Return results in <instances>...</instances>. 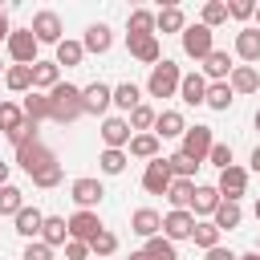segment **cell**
Masks as SVG:
<instances>
[{
	"label": "cell",
	"mask_w": 260,
	"mask_h": 260,
	"mask_svg": "<svg viewBox=\"0 0 260 260\" xmlns=\"http://www.w3.org/2000/svg\"><path fill=\"white\" fill-rule=\"evenodd\" d=\"M81 114H85V106H81V85H73V81H57V85L49 89V122H57V126H73Z\"/></svg>",
	"instance_id": "cell-1"
},
{
	"label": "cell",
	"mask_w": 260,
	"mask_h": 260,
	"mask_svg": "<svg viewBox=\"0 0 260 260\" xmlns=\"http://www.w3.org/2000/svg\"><path fill=\"white\" fill-rule=\"evenodd\" d=\"M179 81H183V69H179L171 57H162L158 65H150V77H146L142 93H146V98H175V93H179Z\"/></svg>",
	"instance_id": "cell-2"
},
{
	"label": "cell",
	"mask_w": 260,
	"mask_h": 260,
	"mask_svg": "<svg viewBox=\"0 0 260 260\" xmlns=\"http://www.w3.org/2000/svg\"><path fill=\"white\" fill-rule=\"evenodd\" d=\"M28 32L37 37V45H61L65 41V24H61V16L53 12V8H41V12H32V24H28Z\"/></svg>",
	"instance_id": "cell-3"
},
{
	"label": "cell",
	"mask_w": 260,
	"mask_h": 260,
	"mask_svg": "<svg viewBox=\"0 0 260 260\" xmlns=\"http://www.w3.org/2000/svg\"><path fill=\"white\" fill-rule=\"evenodd\" d=\"M53 162H57V154H53V150H49V146H45L41 138H32V142H24V146H16V167H20V171H24L28 179H32L37 171H45V167H53Z\"/></svg>",
	"instance_id": "cell-4"
},
{
	"label": "cell",
	"mask_w": 260,
	"mask_h": 260,
	"mask_svg": "<svg viewBox=\"0 0 260 260\" xmlns=\"http://www.w3.org/2000/svg\"><path fill=\"white\" fill-rule=\"evenodd\" d=\"M4 49H8V57H12V65H37L41 57V45H37V37L28 32V28H12L8 32V41H4Z\"/></svg>",
	"instance_id": "cell-5"
},
{
	"label": "cell",
	"mask_w": 260,
	"mask_h": 260,
	"mask_svg": "<svg viewBox=\"0 0 260 260\" xmlns=\"http://www.w3.org/2000/svg\"><path fill=\"white\" fill-rule=\"evenodd\" d=\"M211 142H215L211 126H199V122H195V126H187V130H183V138H179V150L203 167V162H207V150H211Z\"/></svg>",
	"instance_id": "cell-6"
},
{
	"label": "cell",
	"mask_w": 260,
	"mask_h": 260,
	"mask_svg": "<svg viewBox=\"0 0 260 260\" xmlns=\"http://www.w3.org/2000/svg\"><path fill=\"white\" fill-rule=\"evenodd\" d=\"M179 45H183V53H187L191 61H203V57L215 49V32L203 28V24H187V28L179 32Z\"/></svg>",
	"instance_id": "cell-7"
},
{
	"label": "cell",
	"mask_w": 260,
	"mask_h": 260,
	"mask_svg": "<svg viewBox=\"0 0 260 260\" xmlns=\"http://www.w3.org/2000/svg\"><path fill=\"white\" fill-rule=\"evenodd\" d=\"M102 195H106V187H102V179H93V175H81V179L69 183V199L77 203V211H98Z\"/></svg>",
	"instance_id": "cell-8"
},
{
	"label": "cell",
	"mask_w": 260,
	"mask_h": 260,
	"mask_svg": "<svg viewBox=\"0 0 260 260\" xmlns=\"http://www.w3.org/2000/svg\"><path fill=\"white\" fill-rule=\"evenodd\" d=\"M98 134H102L106 150H126V146H130V138H134L130 122H126L122 114H106V118H102V126H98Z\"/></svg>",
	"instance_id": "cell-9"
},
{
	"label": "cell",
	"mask_w": 260,
	"mask_h": 260,
	"mask_svg": "<svg viewBox=\"0 0 260 260\" xmlns=\"http://www.w3.org/2000/svg\"><path fill=\"white\" fill-rule=\"evenodd\" d=\"M215 191H219V199H232V203H240V199L248 195V167L232 162L228 171H219V179H215Z\"/></svg>",
	"instance_id": "cell-10"
},
{
	"label": "cell",
	"mask_w": 260,
	"mask_h": 260,
	"mask_svg": "<svg viewBox=\"0 0 260 260\" xmlns=\"http://www.w3.org/2000/svg\"><path fill=\"white\" fill-rule=\"evenodd\" d=\"M81 106H85V114L106 118L110 106H114V85H106V81H89V85H81Z\"/></svg>",
	"instance_id": "cell-11"
},
{
	"label": "cell",
	"mask_w": 260,
	"mask_h": 260,
	"mask_svg": "<svg viewBox=\"0 0 260 260\" xmlns=\"http://www.w3.org/2000/svg\"><path fill=\"white\" fill-rule=\"evenodd\" d=\"M65 228H69V240H81V244H89L106 223H102V215L98 211H73L69 219H65Z\"/></svg>",
	"instance_id": "cell-12"
},
{
	"label": "cell",
	"mask_w": 260,
	"mask_h": 260,
	"mask_svg": "<svg viewBox=\"0 0 260 260\" xmlns=\"http://www.w3.org/2000/svg\"><path fill=\"white\" fill-rule=\"evenodd\" d=\"M171 167H167V158H154V162H146L142 167V191L146 195H167V187H171Z\"/></svg>",
	"instance_id": "cell-13"
},
{
	"label": "cell",
	"mask_w": 260,
	"mask_h": 260,
	"mask_svg": "<svg viewBox=\"0 0 260 260\" xmlns=\"http://www.w3.org/2000/svg\"><path fill=\"white\" fill-rule=\"evenodd\" d=\"M215 207H219V191H215V183H195V195H191V215L195 219H211L215 215Z\"/></svg>",
	"instance_id": "cell-14"
},
{
	"label": "cell",
	"mask_w": 260,
	"mask_h": 260,
	"mask_svg": "<svg viewBox=\"0 0 260 260\" xmlns=\"http://www.w3.org/2000/svg\"><path fill=\"white\" fill-rule=\"evenodd\" d=\"M81 49H85V53H93V57L110 53V49H114V28H110L106 20L89 24V28H85V37H81Z\"/></svg>",
	"instance_id": "cell-15"
},
{
	"label": "cell",
	"mask_w": 260,
	"mask_h": 260,
	"mask_svg": "<svg viewBox=\"0 0 260 260\" xmlns=\"http://www.w3.org/2000/svg\"><path fill=\"white\" fill-rule=\"evenodd\" d=\"M191 232H195V215H191V211H167V215H162V236H167L171 244L191 240Z\"/></svg>",
	"instance_id": "cell-16"
},
{
	"label": "cell",
	"mask_w": 260,
	"mask_h": 260,
	"mask_svg": "<svg viewBox=\"0 0 260 260\" xmlns=\"http://www.w3.org/2000/svg\"><path fill=\"white\" fill-rule=\"evenodd\" d=\"M126 49H130V57L142 61V65H158V61H162L158 37H126Z\"/></svg>",
	"instance_id": "cell-17"
},
{
	"label": "cell",
	"mask_w": 260,
	"mask_h": 260,
	"mask_svg": "<svg viewBox=\"0 0 260 260\" xmlns=\"http://www.w3.org/2000/svg\"><path fill=\"white\" fill-rule=\"evenodd\" d=\"M183 106H203V98H207V77L195 69V73H183V81H179V93H175Z\"/></svg>",
	"instance_id": "cell-18"
},
{
	"label": "cell",
	"mask_w": 260,
	"mask_h": 260,
	"mask_svg": "<svg viewBox=\"0 0 260 260\" xmlns=\"http://www.w3.org/2000/svg\"><path fill=\"white\" fill-rule=\"evenodd\" d=\"M236 57H240L244 65H256V61H260V28H256V24H244V28L236 32Z\"/></svg>",
	"instance_id": "cell-19"
},
{
	"label": "cell",
	"mask_w": 260,
	"mask_h": 260,
	"mask_svg": "<svg viewBox=\"0 0 260 260\" xmlns=\"http://www.w3.org/2000/svg\"><path fill=\"white\" fill-rule=\"evenodd\" d=\"M199 65H203L199 73H203L207 81H228V77H232V57H228V49H211Z\"/></svg>",
	"instance_id": "cell-20"
},
{
	"label": "cell",
	"mask_w": 260,
	"mask_h": 260,
	"mask_svg": "<svg viewBox=\"0 0 260 260\" xmlns=\"http://www.w3.org/2000/svg\"><path fill=\"white\" fill-rule=\"evenodd\" d=\"M183 130H187V118L179 114V110H158V118H154V138L162 142V138H183Z\"/></svg>",
	"instance_id": "cell-21"
},
{
	"label": "cell",
	"mask_w": 260,
	"mask_h": 260,
	"mask_svg": "<svg viewBox=\"0 0 260 260\" xmlns=\"http://www.w3.org/2000/svg\"><path fill=\"white\" fill-rule=\"evenodd\" d=\"M12 223H16V228H12L16 236H24V240H37V236H41V223H45V211H41V207H28V203H24V207H20L16 215H12Z\"/></svg>",
	"instance_id": "cell-22"
},
{
	"label": "cell",
	"mask_w": 260,
	"mask_h": 260,
	"mask_svg": "<svg viewBox=\"0 0 260 260\" xmlns=\"http://www.w3.org/2000/svg\"><path fill=\"white\" fill-rule=\"evenodd\" d=\"M130 232H134V236H142V240L162 236V215H158L154 207H138V211L130 215Z\"/></svg>",
	"instance_id": "cell-23"
},
{
	"label": "cell",
	"mask_w": 260,
	"mask_h": 260,
	"mask_svg": "<svg viewBox=\"0 0 260 260\" xmlns=\"http://www.w3.org/2000/svg\"><path fill=\"white\" fill-rule=\"evenodd\" d=\"M183 28H187V16H183L179 4H167V8L154 12V37H158V32H162V37H167V32H183Z\"/></svg>",
	"instance_id": "cell-24"
},
{
	"label": "cell",
	"mask_w": 260,
	"mask_h": 260,
	"mask_svg": "<svg viewBox=\"0 0 260 260\" xmlns=\"http://www.w3.org/2000/svg\"><path fill=\"white\" fill-rule=\"evenodd\" d=\"M228 85H232V93H236V98H240V93H260V73H256L252 65H232Z\"/></svg>",
	"instance_id": "cell-25"
},
{
	"label": "cell",
	"mask_w": 260,
	"mask_h": 260,
	"mask_svg": "<svg viewBox=\"0 0 260 260\" xmlns=\"http://www.w3.org/2000/svg\"><path fill=\"white\" fill-rule=\"evenodd\" d=\"M126 154L130 158H142V162H154V158H162V142L154 134H134L130 146H126Z\"/></svg>",
	"instance_id": "cell-26"
},
{
	"label": "cell",
	"mask_w": 260,
	"mask_h": 260,
	"mask_svg": "<svg viewBox=\"0 0 260 260\" xmlns=\"http://www.w3.org/2000/svg\"><path fill=\"white\" fill-rule=\"evenodd\" d=\"M41 244H49L53 252L57 248H65V240H69V228H65V215H45V223H41V236H37Z\"/></svg>",
	"instance_id": "cell-27"
},
{
	"label": "cell",
	"mask_w": 260,
	"mask_h": 260,
	"mask_svg": "<svg viewBox=\"0 0 260 260\" xmlns=\"http://www.w3.org/2000/svg\"><path fill=\"white\" fill-rule=\"evenodd\" d=\"M211 223H215L219 232H236V228L244 223V207H240V203H232V199H219V207H215Z\"/></svg>",
	"instance_id": "cell-28"
},
{
	"label": "cell",
	"mask_w": 260,
	"mask_h": 260,
	"mask_svg": "<svg viewBox=\"0 0 260 260\" xmlns=\"http://www.w3.org/2000/svg\"><path fill=\"white\" fill-rule=\"evenodd\" d=\"M134 106H142V85H134V81H118V85H114V110H122V118H126Z\"/></svg>",
	"instance_id": "cell-29"
},
{
	"label": "cell",
	"mask_w": 260,
	"mask_h": 260,
	"mask_svg": "<svg viewBox=\"0 0 260 260\" xmlns=\"http://www.w3.org/2000/svg\"><path fill=\"white\" fill-rule=\"evenodd\" d=\"M20 114H24L28 122H37V126H41V122L49 118V93L28 89V93H24V102H20Z\"/></svg>",
	"instance_id": "cell-30"
},
{
	"label": "cell",
	"mask_w": 260,
	"mask_h": 260,
	"mask_svg": "<svg viewBox=\"0 0 260 260\" xmlns=\"http://www.w3.org/2000/svg\"><path fill=\"white\" fill-rule=\"evenodd\" d=\"M191 195H195V183H191V179H171V187H167L171 211H187V207H191Z\"/></svg>",
	"instance_id": "cell-31"
},
{
	"label": "cell",
	"mask_w": 260,
	"mask_h": 260,
	"mask_svg": "<svg viewBox=\"0 0 260 260\" xmlns=\"http://www.w3.org/2000/svg\"><path fill=\"white\" fill-rule=\"evenodd\" d=\"M126 37H154V12L150 8H134L126 16Z\"/></svg>",
	"instance_id": "cell-32"
},
{
	"label": "cell",
	"mask_w": 260,
	"mask_h": 260,
	"mask_svg": "<svg viewBox=\"0 0 260 260\" xmlns=\"http://www.w3.org/2000/svg\"><path fill=\"white\" fill-rule=\"evenodd\" d=\"M57 81H61V69H57V61H37V65H32V89L49 93Z\"/></svg>",
	"instance_id": "cell-33"
},
{
	"label": "cell",
	"mask_w": 260,
	"mask_h": 260,
	"mask_svg": "<svg viewBox=\"0 0 260 260\" xmlns=\"http://www.w3.org/2000/svg\"><path fill=\"white\" fill-rule=\"evenodd\" d=\"M232 102H236V93H232V85L228 81H207V98H203V106H211V110H232Z\"/></svg>",
	"instance_id": "cell-34"
},
{
	"label": "cell",
	"mask_w": 260,
	"mask_h": 260,
	"mask_svg": "<svg viewBox=\"0 0 260 260\" xmlns=\"http://www.w3.org/2000/svg\"><path fill=\"white\" fill-rule=\"evenodd\" d=\"M191 240H195V248H203V252H211V248H219V240H223V232L211 223V219H195V232H191Z\"/></svg>",
	"instance_id": "cell-35"
},
{
	"label": "cell",
	"mask_w": 260,
	"mask_h": 260,
	"mask_svg": "<svg viewBox=\"0 0 260 260\" xmlns=\"http://www.w3.org/2000/svg\"><path fill=\"white\" fill-rule=\"evenodd\" d=\"M4 85L12 93H28L32 89V65H8L4 69Z\"/></svg>",
	"instance_id": "cell-36"
},
{
	"label": "cell",
	"mask_w": 260,
	"mask_h": 260,
	"mask_svg": "<svg viewBox=\"0 0 260 260\" xmlns=\"http://www.w3.org/2000/svg\"><path fill=\"white\" fill-rule=\"evenodd\" d=\"M154 118H158V110H154V106H146V102H142V106H134V110L126 114V122H130V130H134V134H150V130H154Z\"/></svg>",
	"instance_id": "cell-37"
},
{
	"label": "cell",
	"mask_w": 260,
	"mask_h": 260,
	"mask_svg": "<svg viewBox=\"0 0 260 260\" xmlns=\"http://www.w3.org/2000/svg\"><path fill=\"white\" fill-rule=\"evenodd\" d=\"M53 61H57V69H61V65H65V69L81 65V61H85V49H81V41H69V37H65V41L57 45V57H53Z\"/></svg>",
	"instance_id": "cell-38"
},
{
	"label": "cell",
	"mask_w": 260,
	"mask_h": 260,
	"mask_svg": "<svg viewBox=\"0 0 260 260\" xmlns=\"http://www.w3.org/2000/svg\"><path fill=\"white\" fill-rule=\"evenodd\" d=\"M142 252H146V260H179V248H175L167 236H150V240L142 244Z\"/></svg>",
	"instance_id": "cell-39"
},
{
	"label": "cell",
	"mask_w": 260,
	"mask_h": 260,
	"mask_svg": "<svg viewBox=\"0 0 260 260\" xmlns=\"http://www.w3.org/2000/svg\"><path fill=\"white\" fill-rule=\"evenodd\" d=\"M223 20H228V0H207V4H203V12H199V24L215 32Z\"/></svg>",
	"instance_id": "cell-40"
},
{
	"label": "cell",
	"mask_w": 260,
	"mask_h": 260,
	"mask_svg": "<svg viewBox=\"0 0 260 260\" xmlns=\"http://www.w3.org/2000/svg\"><path fill=\"white\" fill-rule=\"evenodd\" d=\"M126 162H130L126 150H102V154H98V171H102V175H122Z\"/></svg>",
	"instance_id": "cell-41"
},
{
	"label": "cell",
	"mask_w": 260,
	"mask_h": 260,
	"mask_svg": "<svg viewBox=\"0 0 260 260\" xmlns=\"http://www.w3.org/2000/svg\"><path fill=\"white\" fill-rule=\"evenodd\" d=\"M167 167H171V175H175V179H191V183H195V171H199V162H195V158H187L183 150L167 154Z\"/></svg>",
	"instance_id": "cell-42"
},
{
	"label": "cell",
	"mask_w": 260,
	"mask_h": 260,
	"mask_svg": "<svg viewBox=\"0 0 260 260\" xmlns=\"http://www.w3.org/2000/svg\"><path fill=\"white\" fill-rule=\"evenodd\" d=\"M20 207H24V191L16 183H4L0 187V215H16Z\"/></svg>",
	"instance_id": "cell-43"
},
{
	"label": "cell",
	"mask_w": 260,
	"mask_h": 260,
	"mask_svg": "<svg viewBox=\"0 0 260 260\" xmlns=\"http://www.w3.org/2000/svg\"><path fill=\"white\" fill-rule=\"evenodd\" d=\"M114 252H118V236H114L110 228H102V232L89 240V256H98V260H102V256H114Z\"/></svg>",
	"instance_id": "cell-44"
},
{
	"label": "cell",
	"mask_w": 260,
	"mask_h": 260,
	"mask_svg": "<svg viewBox=\"0 0 260 260\" xmlns=\"http://www.w3.org/2000/svg\"><path fill=\"white\" fill-rule=\"evenodd\" d=\"M61 179H65V167H61V162H53V167H45V171H37V175H32V187L53 191V187H61Z\"/></svg>",
	"instance_id": "cell-45"
},
{
	"label": "cell",
	"mask_w": 260,
	"mask_h": 260,
	"mask_svg": "<svg viewBox=\"0 0 260 260\" xmlns=\"http://www.w3.org/2000/svg\"><path fill=\"white\" fill-rule=\"evenodd\" d=\"M20 122H24V114H20V102H0V134H12Z\"/></svg>",
	"instance_id": "cell-46"
},
{
	"label": "cell",
	"mask_w": 260,
	"mask_h": 260,
	"mask_svg": "<svg viewBox=\"0 0 260 260\" xmlns=\"http://www.w3.org/2000/svg\"><path fill=\"white\" fill-rule=\"evenodd\" d=\"M207 162H211L215 171H228V167H232V142H211Z\"/></svg>",
	"instance_id": "cell-47"
},
{
	"label": "cell",
	"mask_w": 260,
	"mask_h": 260,
	"mask_svg": "<svg viewBox=\"0 0 260 260\" xmlns=\"http://www.w3.org/2000/svg\"><path fill=\"white\" fill-rule=\"evenodd\" d=\"M4 138H8L12 146H24V142H32V138H41V134H37V122H28V118H24V122H20L12 134H4Z\"/></svg>",
	"instance_id": "cell-48"
},
{
	"label": "cell",
	"mask_w": 260,
	"mask_h": 260,
	"mask_svg": "<svg viewBox=\"0 0 260 260\" xmlns=\"http://www.w3.org/2000/svg\"><path fill=\"white\" fill-rule=\"evenodd\" d=\"M20 260H57V256H53V248H49V244L28 240V244H24V252H20Z\"/></svg>",
	"instance_id": "cell-49"
},
{
	"label": "cell",
	"mask_w": 260,
	"mask_h": 260,
	"mask_svg": "<svg viewBox=\"0 0 260 260\" xmlns=\"http://www.w3.org/2000/svg\"><path fill=\"white\" fill-rule=\"evenodd\" d=\"M228 16L232 20H252L256 16V0H232L228 4Z\"/></svg>",
	"instance_id": "cell-50"
},
{
	"label": "cell",
	"mask_w": 260,
	"mask_h": 260,
	"mask_svg": "<svg viewBox=\"0 0 260 260\" xmlns=\"http://www.w3.org/2000/svg\"><path fill=\"white\" fill-rule=\"evenodd\" d=\"M65 260H89V244H81V240H65Z\"/></svg>",
	"instance_id": "cell-51"
},
{
	"label": "cell",
	"mask_w": 260,
	"mask_h": 260,
	"mask_svg": "<svg viewBox=\"0 0 260 260\" xmlns=\"http://www.w3.org/2000/svg\"><path fill=\"white\" fill-rule=\"evenodd\" d=\"M203 260H240V252H232V248H211V252H203Z\"/></svg>",
	"instance_id": "cell-52"
},
{
	"label": "cell",
	"mask_w": 260,
	"mask_h": 260,
	"mask_svg": "<svg viewBox=\"0 0 260 260\" xmlns=\"http://www.w3.org/2000/svg\"><path fill=\"white\" fill-rule=\"evenodd\" d=\"M252 171L260 175V146H252V154H248V175H252Z\"/></svg>",
	"instance_id": "cell-53"
},
{
	"label": "cell",
	"mask_w": 260,
	"mask_h": 260,
	"mask_svg": "<svg viewBox=\"0 0 260 260\" xmlns=\"http://www.w3.org/2000/svg\"><path fill=\"white\" fill-rule=\"evenodd\" d=\"M8 32H12V24H8V12H4V16H0V45L8 41Z\"/></svg>",
	"instance_id": "cell-54"
},
{
	"label": "cell",
	"mask_w": 260,
	"mask_h": 260,
	"mask_svg": "<svg viewBox=\"0 0 260 260\" xmlns=\"http://www.w3.org/2000/svg\"><path fill=\"white\" fill-rule=\"evenodd\" d=\"M8 171H12V162H4V158H0V187L8 183Z\"/></svg>",
	"instance_id": "cell-55"
},
{
	"label": "cell",
	"mask_w": 260,
	"mask_h": 260,
	"mask_svg": "<svg viewBox=\"0 0 260 260\" xmlns=\"http://www.w3.org/2000/svg\"><path fill=\"white\" fill-rule=\"evenodd\" d=\"M126 260H146V252H142V248H138V252H130V256H126Z\"/></svg>",
	"instance_id": "cell-56"
},
{
	"label": "cell",
	"mask_w": 260,
	"mask_h": 260,
	"mask_svg": "<svg viewBox=\"0 0 260 260\" xmlns=\"http://www.w3.org/2000/svg\"><path fill=\"white\" fill-rule=\"evenodd\" d=\"M252 126H256V130H260V106H256V114H252Z\"/></svg>",
	"instance_id": "cell-57"
},
{
	"label": "cell",
	"mask_w": 260,
	"mask_h": 260,
	"mask_svg": "<svg viewBox=\"0 0 260 260\" xmlns=\"http://www.w3.org/2000/svg\"><path fill=\"white\" fill-rule=\"evenodd\" d=\"M240 260H260V256L256 252H240Z\"/></svg>",
	"instance_id": "cell-58"
},
{
	"label": "cell",
	"mask_w": 260,
	"mask_h": 260,
	"mask_svg": "<svg viewBox=\"0 0 260 260\" xmlns=\"http://www.w3.org/2000/svg\"><path fill=\"white\" fill-rule=\"evenodd\" d=\"M256 223H260V199H256Z\"/></svg>",
	"instance_id": "cell-59"
},
{
	"label": "cell",
	"mask_w": 260,
	"mask_h": 260,
	"mask_svg": "<svg viewBox=\"0 0 260 260\" xmlns=\"http://www.w3.org/2000/svg\"><path fill=\"white\" fill-rule=\"evenodd\" d=\"M256 28H260V4H256Z\"/></svg>",
	"instance_id": "cell-60"
},
{
	"label": "cell",
	"mask_w": 260,
	"mask_h": 260,
	"mask_svg": "<svg viewBox=\"0 0 260 260\" xmlns=\"http://www.w3.org/2000/svg\"><path fill=\"white\" fill-rule=\"evenodd\" d=\"M4 69H8V65H4V61H0V77H4Z\"/></svg>",
	"instance_id": "cell-61"
},
{
	"label": "cell",
	"mask_w": 260,
	"mask_h": 260,
	"mask_svg": "<svg viewBox=\"0 0 260 260\" xmlns=\"http://www.w3.org/2000/svg\"><path fill=\"white\" fill-rule=\"evenodd\" d=\"M252 252H256V256H260V240H256V248H252Z\"/></svg>",
	"instance_id": "cell-62"
},
{
	"label": "cell",
	"mask_w": 260,
	"mask_h": 260,
	"mask_svg": "<svg viewBox=\"0 0 260 260\" xmlns=\"http://www.w3.org/2000/svg\"><path fill=\"white\" fill-rule=\"evenodd\" d=\"M0 16H4V4H0Z\"/></svg>",
	"instance_id": "cell-63"
}]
</instances>
